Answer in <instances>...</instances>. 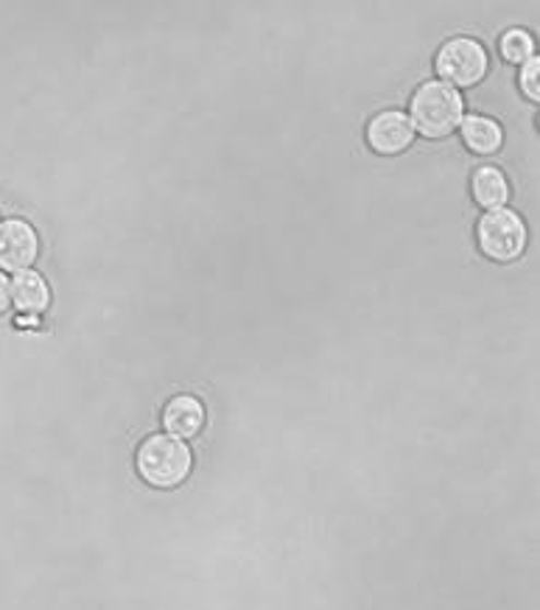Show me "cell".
<instances>
[{
    "instance_id": "obj_8",
    "label": "cell",
    "mask_w": 540,
    "mask_h": 610,
    "mask_svg": "<svg viewBox=\"0 0 540 610\" xmlns=\"http://www.w3.org/2000/svg\"><path fill=\"white\" fill-rule=\"evenodd\" d=\"M163 423H166L172 437H197L199 429L204 426V407L191 395H179V398L168 401L166 412H163Z\"/></svg>"
},
{
    "instance_id": "obj_1",
    "label": "cell",
    "mask_w": 540,
    "mask_h": 610,
    "mask_svg": "<svg viewBox=\"0 0 540 610\" xmlns=\"http://www.w3.org/2000/svg\"><path fill=\"white\" fill-rule=\"evenodd\" d=\"M191 448L172 434H154L138 451V471L154 488H177L191 473Z\"/></svg>"
},
{
    "instance_id": "obj_12",
    "label": "cell",
    "mask_w": 540,
    "mask_h": 610,
    "mask_svg": "<svg viewBox=\"0 0 540 610\" xmlns=\"http://www.w3.org/2000/svg\"><path fill=\"white\" fill-rule=\"evenodd\" d=\"M538 73H540V59H529L521 70V87L529 98H538L540 96V87H538Z\"/></svg>"
},
{
    "instance_id": "obj_3",
    "label": "cell",
    "mask_w": 540,
    "mask_h": 610,
    "mask_svg": "<svg viewBox=\"0 0 540 610\" xmlns=\"http://www.w3.org/2000/svg\"><path fill=\"white\" fill-rule=\"evenodd\" d=\"M490 59L484 45L471 37H457L443 45L437 54V73L445 84H457V87H473L488 77Z\"/></svg>"
},
{
    "instance_id": "obj_7",
    "label": "cell",
    "mask_w": 540,
    "mask_h": 610,
    "mask_svg": "<svg viewBox=\"0 0 540 610\" xmlns=\"http://www.w3.org/2000/svg\"><path fill=\"white\" fill-rule=\"evenodd\" d=\"M9 294H12V303L17 305L23 314H43L51 303V289L45 283V278L39 272H17L14 280L9 283Z\"/></svg>"
},
{
    "instance_id": "obj_13",
    "label": "cell",
    "mask_w": 540,
    "mask_h": 610,
    "mask_svg": "<svg viewBox=\"0 0 540 610\" xmlns=\"http://www.w3.org/2000/svg\"><path fill=\"white\" fill-rule=\"evenodd\" d=\"M9 303H12V294H9V280L3 278V272H0V314L7 312Z\"/></svg>"
},
{
    "instance_id": "obj_6",
    "label": "cell",
    "mask_w": 540,
    "mask_h": 610,
    "mask_svg": "<svg viewBox=\"0 0 540 610\" xmlns=\"http://www.w3.org/2000/svg\"><path fill=\"white\" fill-rule=\"evenodd\" d=\"M367 140L378 154H401L403 149L412 146L414 127L407 115L389 109V113L375 115L369 121Z\"/></svg>"
},
{
    "instance_id": "obj_2",
    "label": "cell",
    "mask_w": 540,
    "mask_h": 610,
    "mask_svg": "<svg viewBox=\"0 0 540 610\" xmlns=\"http://www.w3.org/2000/svg\"><path fill=\"white\" fill-rule=\"evenodd\" d=\"M465 102L451 84L426 82L412 98V127L426 138H445L462 124Z\"/></svg>"
},
{
    "instance_id": "obj_5",
    "label": "cell",
    "mask_w": 540,
    "mask_h": 610,
    "mask_svg": "<svg viewBox=\"0 0 540 610\" xmlns=\"http://www.w3.org/2000/svg\"><path fill=\"white\" fill-rule=\"evenodd\" d=\"M39 242L28 222L9 219L0 224V269L9 272H26L37 261Z\"/></svg>"
},
{
    "instance_id": "obj_4",
    "label": "cell",
    "mask_w": 540,
    "mask_h": 610,
    "mask_svg": "<svg viewBox=\"0 0 540 610\" xmlns=\"http://www.w3.org/2000/svg\"><path fill=\"white\" fill-rule=\"evenodd\" d=\"M479 247L493 261H513L527 247V227L513 210H488L479 222Z\"/></svg>"
},
{
    "instance_id": "obj_10",
    "label": "cell",
    "mask_w": 540,
    "mask_h": 610,
    "mask_svg": "<svg viewBox=\"0 0 540 610\" xmlns=\"http://www.w3.org/2000/svg\"><path fill=\"white\" fill-rule=\"evenodd\" d=\"M462 138L473 152L493 154L502 146L504 134L496 121H490L484 115H471V118H462Z\"/></svg>"
},
{
    "instance_id": "obj_9",
    "label": "cell",
    "mask_w": 540,
    "mask_h": 610,
    "mask_svg": "<svg viewBox=\"0 0 540 610\" xmlns=\"http://www.w3.org/2000/svg\"><path fill=\"white\" fill-rule=\"evenodd\" d=\"M473 197L482 208L498 210L509 199V183L498 168L484 166L473 174Z\"/></svg>"
},
{
    "instance_id": "obj_11",
    "label": "cell",
    "mask_w": 540,
    "mask_h": 610,
    "mask_svg": "<svg viewBox=\"0 0 540 610\" xmlns=\"http://www.w3.org/2000/svg\"><path fill=\"white\" fill-rule=\"evenodd\" d=\"M502 54L509 62H529L535 59V43L527 32H507L502 39Z\"/></svg>"
}]
</instances>
